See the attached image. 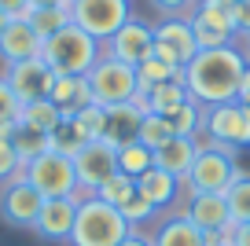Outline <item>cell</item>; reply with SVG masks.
Here are the masks:
<instances>
[{"label":"cell","instance_id":"cell-1","mask_svg":"<svg viewBox=\"0 0 250 246\" xmlns=\"http://www.w3.org/2000/svg\"><path fill=\"white\" fill-rule=\"evenodd\" d=\"M247 52L235 44L225 48H203L195 59L184 66V85L188 96L199 107H221V103H235L239 96V81L247 74Z\"/></svg>","mask_w":250,"mask_h":246},{"label":"cell","instance_id":"cell-2","mask_svg":"<svg viewBox=\"0 0 250 246\" xmlns=\"http://www.w3.org/2000/svg\"><path fill=\"white\" fill-rule=\"evenodd\" d=\"M129 235H133V224L122 217L118 206L96 199V195H88V199L78 202L70 246H122Z\"/></svg>","mask_w":250,"mask_h":246},{"label":"cell","instance_id":"cell-3","mask_svg":"<svg viewBox=\"0 0 250 246\" xmlns=\"http://www.w3.org/2000/svg\"><path fill=\"white\" fill-rule=\"evenodd\" d=\"M100 55H103V44L92 41L85 30H78L74 22L66 30H59L55 37H48L41 48V59L48 62V70L55 77H85L100 62Z\"/></svg>","mask_w":250,"mask_h":246},{"label":"cell","instance_id":"cell-4","mask_svg":"<svg viewBox=\"0 0 250 246\" xmlns=\"http://www.w3.org/2000/svg\"><path fill=\"white\" fill-rule=\"evenodd\" d=\"M232 154H235V147H221V144H213V140L210 144H199L195 165H191L188 177H184V184L191 187V195H225L228 187L243 177Z\"/></svg>","mask_w":250,"mask_h":246},{"label":"cell","instance_id":"cell-5","mask_svg":"<svg viewBox=\"0 0 250 246\" xmlns=\"http://www.w3.org/2000/svg\"><path fill=\"white\" fill-rule=\"evenodd\" d=\"M85 81L96 107H122L136 100V70L110 55H100V62L85 74Z\"/></svg>","mask_w":250,"mask_h":246},{"label":"cell","instance_id":"cell-6","mask_svg":"<svg viewBox=\"0 0 250 246\" xmlns=\"http://www.w3.org/2000/svg\"><path fill=\"white\" fill-rule=\"evenodd\" d=\"M22 177L30 180L44 199H70V195H78L74 158H66V154H59V151H44V154H37L33 162H26ZM78 199H81V195H78Z\"/></svg>","mask_w":250,"mask_h":246},{"label":"cell","instance_id":"cell-7","mask_svg":"<svg viewBox=\"0 0 250 246\" xmlns=\"http://www.w3.org/2000/svg\"><path fill=\"white\" fill-rule=\"evenodd\" d=\"M129 19V0H70V22L100 44H107Z\"/></svg>","mask_w":250,"mask_h":246},{"label":"cell","instance_id":"cell-8","mask_svg":"<svg viewBox=\"0 0 250 246\" xmlns=\"http://www.w3.org/2000/svg\"><path fill=\"white\" fill-rule=\"evenodd\" d=\"M74 173H78V195H96L103 180H110L118 173V147H110L107 140H92L74 154Z\"/></svg>","mask_w":250,"mask_h":246},{"label":"cell","instance_id":"cell-9","mask_svg":"<svg viewBox=\"0 0 250 246\" xmlns=\"http://www.w3.org/2000/svg\"><path fill=\"white\" fill-rule=\"evenodd\" d=\"M203 129L213 144L221 147H247L250 144V107L243 103H221V107H206Z\"/></svg>","mask_w":250,"mask_h":246},{"label":"cell","instance_id":"cell-10","mask_svg":"<svg viewBox=\"0 0 250 246\" xmlns=\"http://www.w3.org/2000/svg\"><path fill=\"white\" fill-rule=\"evenodd\" d=\"M155 55L166 59L169 66L184 70L199 55V41H195L191 22L188 19H166V22H158L155 26Z\"/></svg>","mask_w":250,"mask_h":246},{"label":"cell","instance_id":"cell-11","mask_svg":"<svg viewBox=\"0 0 250 246\" xmlns=\"http://www.w3.org/2000/svg\"><path fill=\"white\" fill-rule=\"evenodd\" d=\"M103 55H110V59H118V62L136 70L140 62H147L151 55H155V26H144V22H136V19H129V22L103 44Z\"/></svg>","mask_w":250,"mask_h":246},{"label":"cell","instance_id":"cell-12","mask_svg":"<svg viewBox=\"0 0 250 246\" xmlns=\"http://www.w3.org/2000/svg\"><path fill=\"white\" fill-rule=\"evenodd\" d=\"M41 206H44V195L26 177H15L0 191V217H4V224H11V228H33Z\"/></svg>","mask_w":250,"mask_h":246},{"label":"cell","instance_id":"cell-13","mask_svg":"<svg viewBox=\"0 0 250 246\" xmlns=\"http://www.w3.org/2000/svg\"><path fill=\"white\" fill-rule=\"evenodd\" d=\"M4 81H8V88L15 92V100L26 107V103H37V100H48V96H52L55 74L48 70L44 59H26V62H11Z\"/></svg>","mask_w":250,"mask_h":246},{"label":"cell","instance_id":"cell-14","mask_svg":"<svg viewBox=\"0 0 250 246\" xmlns=\"http://www.w3.org/2000/svg\"><path fill=\"white\" fill-rule=\"evenodd\" d=\"M78 202H81L78 195H70V199H44L37 221H33V231H37L41 239H52V243H70Z\"/></svg>","mask_w":250,"mask_h":246},{"label":"cell","instance_id":"cell-15","mask_svg":"<svg viewBox=\"0 0 250 246\" xmlns=\"http://www.w3.org/2000/svg\"><path fill=\"white\" fill-rule=\"evenodd\" d=\"M41 48H44V41L33 33V26L26 19H11L8 30L0 33V59H4V66L26 62V59H41Z\"/></svg>","mask_w":250,"mask_h":246},{"label":"cell","instance_id":"cell-16","mask_svg":"<svg viewBox=\"0 0 250 246\" xmlns=\"http://www.w3.org/2000/svg\"><path fill=\"white\" fill-rule=\"evenodd\" d=\"M103 110H107V132H103V140H107L110 147H125V144H133L136 132H140V118L147 114V110L136 107V103L103 107Z\"/></svg>","mask_w":250,"mask_h":246},{"label":"cell","instance_id":"cell-17","mask_svg":"<svg viewBox=\"0 0 250 246\" xmlns=\"http://www.w3.org/2000/svg\"><path fill=\"white\" fill-rule=\"evenodd\" d=\"M195 154H199V144H195V140L173 136L166 147H158V151H155V169H166V173H173L177 180H184L188 169L195 165Z\"/></svg>","mask_w":250,"mask_h":246},{"label":"cell","instance_id":"cell-18","mask_svg":"<svg viewBox=\"0 0 250 246\" xmlns=\"http://www.w3.org/2000/svg\"><path fill=\"white\" fill-rule=\"evenodd\" d=\"M188 221H195L199 228L206 231V235H213V231H221L232 217H228V202L225 195H191V206H188Z\"/></svg>","mask_w":250,"mask_h":246},{"label":"cell","instance_id":"cell-19","mask_svg":"<svg viewBox=\"0 0 250 246\" xmlns=\"http://www.w3.org/2000/svg\"><path fill=\"white\" fill-rule=\"evenodd\" d=\"M191 96H188V85H184V74L180 77H173V81H162V85H155V88H147L144 96H136V107H144V110H151V114H166V110H173V107H180V103H188Z\"/></svg>","mask_w":250,"mask_h":246},{"label":"cell","instance_id":"cell-20","mask_svg":"<svg viewBox=\"0 0 250 246\" xmlns=\"http://www.w3.org/2000/svg\"><path fill=\"white\" fill-rule=\"evenodd\" d=\"M48 100L62 110V118H70V114H78V110H85L88 103H92V92H88L85 77H55Z\"/></svg>","mask_w":250,"mask_h":246},{"label":"cell","instance_id":"cell-21","mask_svg":"<svg viewBox=\"0 0 250 246\" xmlns=\"http://www.w3.org/2000/svg\"><path fill=\"white\" fill-rule=\"evenodd\" d=\"M151 243H155V246H210V239H206V231L199 228L195 221L173 217V221H166L162 228L155 231Z\"/></svg>","mask_w":250,"mask_h":246},{"label":"cell","instance_id":"cell-22","mask_svg":"<svg viewBox=\"0 0 250 246\" xmlns=\"http://www.w3.org/2000/svg\"><path fill=\"white\" fill-rule=\"evenodd\" d=\"M177 184L180 180L173 177V173L166 169H147L144 177H136V191L144 195V199H151V206H169L173 199H177Z\"/></svg>","mask_w":250,"mask_h":246},{"label":"cell","instance_id":"cell-23","mask_svg":"<svg viewBox=\"0 0 250 246\" xmlns=\"http://www.w3.org/2000/svg\"><path fill=\"white\" fill-rule=\"evenodd\" d=\"M62 122H66V118H62V110L55 107L52 100L26 103L22 114H19V125H26V129H33V132H44V136H52V132L59 129Z\"/></svg>","mask_w":250,"mask_h":246},{"label":"cell","instance_id":"cell-24","mask_svg":"<svg viewBox=\"0 0 250 246\" xmlns=\"http://www.w3.org/2000/svg\"><path fill=\"white\" fill-rule=\"evenodd\" d=\"M162 118H166V125H169V132H173V136L195 140V136H199V129H203V118H206V107H199L195 100H188V103H180V107L166 110Z\"/></svg>","mask_w":250,"mask_h":246},{"label":"cell","instance_id":"cell-25","mask_svg":"<svg viewBox=\"0 0 250 246\" xmlns=\"http://www.w3.org/2000/svg\"><path fill=\"white\" fill-rule=\"evenodd\" d=\"M66 125L74 129V136H78L81 144H92V140H103V132H107V110L96 107V103H88L85 110H78V114L66 118Z\"/></svg>","mask_w":250,"mask_h":246},{"label":"cell","instance_id":"cell-26","mask_svg":"<svg viewBox=\"0 0 250 246\" xmlns=\"http://www.w3.org/2000/svg\"><path fill=\"white\" fill-rule=\"evenodd\" d=\"M22 19L33 26V33H37L41 41L55 37L59 30H66V26H70V11H62V8H30Z\"/></svg>","mask_w":250,"mask_h":246},{"label":"cell","instance_id":"cell-27","mask_svg":"<svg viewBox=\"0 0 250 246\" xmlns=\"http://www.w3.org/2000/svg\"><path fill=\"white\" fill-rule=\"evenodd\" d=\"M118 169L129 173V177H144L147 169H155V151L151 147H144L140 140H133V144L118 147Z\"/></svg>","mask_w":250,"mask_h":246},{"label":"cell","instance_id":"cell-28","mask_svg":"<svg viewBox=\"0 0 250 246\" xmlns=\"http://www.w3.org/2000/svg\"><path fill=\"white\" fill-rule=\"evenodd\" d=\"M180 74H184V70H177V66H169L166 59L151 55L147 62H140V66H136V96H144L147 88L162 85V81H173V77H180Z\"/></svg>","mask_w":250,"mask_h":246},{"label":"cell","instance_id":"cell-29","mask_svg":"<svg viewBox=\"0 0 250 246\" xmlns=\"http://www.w3.org/2000/svg\"><path fill=\"white\" fill-rule=\"evenodd\" d=\"M11 144H15V151H19V162H33L37 154H44V151H52V136H44V132H33V129H26V125H15V132H11Z\"/></svg>","mask_w":250,"mask_h":246},{"label":"cell","instance_id":"cell-30","mask_svg":"<svg viewBox=\"0 0 250 246\" xmlns=\"http://www.w3.org/2000/svg\"><path fill=\"white\" fill-rule=\"evenodd\" d=\"M15 125H19V122H15ZM15 125L0 129V184H11L15 177H22V162H19V151H15V144H11Z\"/></svg>","mask_w":250,"mask_h":246},{"label":"cell","instance_id":"cell-31","mask_svg":"<svg viewBox=\"0 0 250 246\" xmlns=\"http://www.w3.org/2000/svg\"><path fill=\"white\" fill-rule=\"evenodd\" d=\"M136 140H140L144 147H151V151H158V147H166L173 140V132H169V125H166V118L162 114H144L140 118V132H136Z\"/></svg>","mask_w":250,"mask_h":246},{"label":"cell","instance_id":"cell-32","mask_svg":"<svg viewBox=\"0 0 250 246\" xmlns=\"http://www.w3.org/2000/svg\"><path fill=\"white\" fill-rule=\"evenodd\" d=\"M225 202H228V217H232L235 224H250V177L235 180L225 191Z\"/></svg>","mask_w":250,"mask_h":246},{"label":"cell","instance_id":"cell-33","mask_svg":"<svg viewBox=\"0 0 250 246\" xmlns=\"http://www.w3.org/2000/svg\"><path fill=\"white\" fill-rule=\"evenodd\" d=\"M136 191V180L129 177V173H122L118 169L114 177L110 180H103L100 184V191H96V199H103V202H110V206H122L125 199H129V195Z\"/></svg>","mask_w":250,"mask_h":246},{"label":"cell","instance_id":"cell-34","mask_svg":"<svg viewBox=\"0 0 250 246\" xmlns=\"http://www.w3.org/2000/svg\"><path fill=\"white\" fill-rule=\"evenodd\" d=\"M188 22H191V30H195L199 52H203V48H225V44H232V41H235V33H228V30H217V26L203 22V19H191V15H188Z\"/></svg>","mask_w":250,"mask_h":246},{"label":"cell","instance_id":"cell-35","mask_svg":"<svg viewBox=\"0 0 250 246\" xmlns=\"http://www.w3.org/2000/svg\"><path fill=\"white\" fill-rule=\"evenodd\" d=\"M118 209H122V217H125V221L133 224V231H136V224H144V221H147L151 213H155V206H151V199H144L140 191H133V195H129V199L122 202V206H118Z\"/></svg>","mask_w":250,"mask_h":246},{"label":"cell","instance_id":"cell-36","mask_svg":"<svg viewBox=\"0 0 250 246\" xmlns=\"http://www.w3.org/2000/svg\"><path fill=\"white\" fill-rule=\"evenodd\" d=\"M19 114H22V103L15 100V92L8 88V81L0 77V129L15 125V122H19Z\"/></svg>","mask_w":250,"mask_h":246},{"label":"cell","instance_id":"cell-37","mask_svg":"<svg viewBox=\"0 0 250 246\" xmlns=\"http://www.w3.org/2000/svg\"><path fill=\"white\" fill-rule=\"evenodd\" d=\"M158 11H166V19H188L184 11H195L199 0H151Z\"/></svg>","mask_w":250,"mask_h":246},{"label":"cell","instance_id":"cell-38","mask_svg":"<svg viewBox=\"0 0 250 246\" xmlns=\"http://www.w3.org/2000/svg\"><path fill=\"white\" fill-rule=\"evenodd\" d=\"M232 15H235V33H247L250 37V0H239Z\"/></svg>","mask_w":250,"mask_h":246},{"label":"cell","instance_id":"cell-39","mask_svg":"<svg viewBox=\"0 0 250 246\" xmlns=\"http://www.w3.org/2000/svg\"><path fill=\"white\" fill-rule=\"evenodd\" d=\"M0 11L11 19H22L26 11H30V0H0Z\"/></svg>","mask_w":250,"mask_h":246},{"label":"cell","instance_id":"cell-40","mask_svg":"<svg viewBox=\"0 0 250 246\" xmlns=\"http://www.w3.org/2000/svg\"><path fill=\"white\" fill-rule=\"evenodd\" d=\"M235 103L250 107V62H247V74H243V81H239V96H235Z\"/></svg>","mask_w":250,"mask_h":246},{"label":"cell","instance_id":"cell-41","mask_svg":"<svg viewBox=\"0 0 250 246\" xmlns=\"http://www.w3.org/2000/svg\"><path fill=\"white\" fill-rule=\"evenodd\" d=\"M232 246H250V224H235V239Z\"/></svg>","mask_w":250,"mask_h":246},{"label":"cell","instance_id":"cell-42","mask_svg":"<svg viewBox=\"0 0 250 246\" xmlns=\"http://www.w3.org/2000/svg\"><path fill=\"white\" fill-rule=\"evenodd\" d=\"M30 8H62V11H70V0H30Z\"/></svg>","mask_w":250,"mask_h":246},{"label":"cell","instance_id":"cell-43","mask_svg":"<svg viewBox=\"0 0 250 246\" xmlns=\"http://www.w3.org/2000/svg\"><path fill=\"white\" fill-rule=\"evenodd\" d=\"M122 246H155V243H151V239H144V235H140V231H133V235L125 239V243H122Z\"/></svg>","mask_w":250,"mask_h":246},{"label":"cell","instance_id":"cell-44","mask_svg":"<svg viewBox=\"0 0 250 246\" xmlns=\"http://www.w3.org/2000/svg\"><path fill=\"white\" fill-rule=\"evenodd\" d=\"M8 22H11V15H4V11H0V33L8 30Z\"/></svg>","mask_w":250,"mask_h":246},{"label":"cell","instance_id":"cell-45","mask_svg":"<svg viewBox=\"0 0 250 246\" xmlns=\"http://www.w3.org/2000/svg\"><path fill=\"white\" fill-rule=\"evenodd\" d=\"M247 59H250V44H247Z\"/></svg>","mask_w":250,"mask_h":246}]
</instances>
